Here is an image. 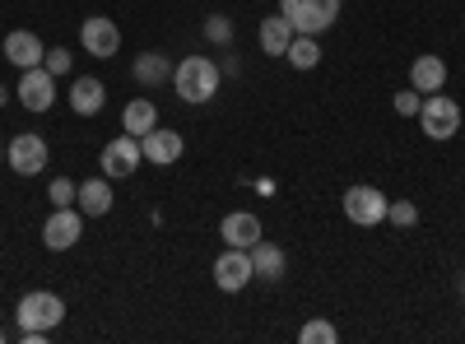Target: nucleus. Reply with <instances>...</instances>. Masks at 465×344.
<instances>
[{"label":"nucleus","instance_id":"6","mask_svg":"<svg viewBox=\"0 0 465 344\" xmlns=\"http://www.w3.org/2000/svg\"><path fill=\"white\" fill-rule=\"evenodd\" d=\"M386 201L377 186H349L344 191V219L349 223H359V228H377L381 219H386Z\"/></svg>","mask_w":465,"mask_h":344},{"label":"nucleus","instance_id":"32","mask_svg":"<svg viewBox=\"0 0 465 344\" xmlns=\"http://www.w3.org/2000/svg\"><path fill=\"white\" fill-rule=\"evenodd\" d=\"M460 298H465V280H460Z\"/></svg>","mask_w":465,"mask_h":344},{"label":"nucleus","instance_id":"4","mask_svg":"<svg viewBox=\"0 0 465 344\" xmlns=\"http://www.w3.org/2000/svg\"><path fill=\"white\" fill-rule=\"evenodd\" d=\"M419 126H423V135L429 140H451L456 131H460V103L451 98V93H429L423 98V107H419Z\"/></svg>","mask_w":465,"mask_h":344},{"label":"nucleus","instance_id":"9","mask_svg":"<svg viewBox=\"0 0 465 344\" xmlns=\"http://www.w3.org/2000/svg\"><path fill=\"white\" fill-rule=\"evenodd\" d=\"M5 159H10V168H15L19 177H37V172L47 168V140L33 135V131H19V135L10 140V149H5Z\"/></svg>","mask_w":465,"mask_h":344},{"label":"nucleus","instance_id":"7","mask_svg":"<svg viewBox=\"0 0 465 344\" xmlns=\"http://www.w3.org/2000/svg\"><path fill=\"white\" fill-rule=\"evenodd\" d=\"M252 280H256V270H252V251H242V247H223V256L214 260V289H223V293H242Z\"/></svg>","mask_w":465,"mask_h":344},{"label":"nucleus","instance_id":"1","mask_svg":"<svg viewBox=\"0 0 465 344\" xmlns=\"http://www.w3.org/2000/svg\"><path fill=\"white\" fill-rule=\"evenodd\" d=\"M219 80H223V70L210 56H186V61L173 65V89H177L182 103H196V107L210 103L219 93Z\"/></svg>","mask_w":465,"mask_h":344},{"label":"nucleus","instance_id":"18","mask_svg":"<svg viewBox=\"0 0 465 344\" xmlns=\"http://www.w3.org/2000/svg\"><path fill=\"white\" fill-rule=\"evenodd\" d=\"M284 265H289V256H284V247H275V242H256L252 247V270H256V280H265V284H275V280H284Z\"/></svg>","mask_w":465,"mask_h":344},{"label":"nucleus","instance_id":"31","mask_svg":"<svg viewBox=\"0 0 465 344\" xmlns=\"http://www.w3.org/2000/svg\"><path fill=\"white\" fill-rule=\"evenodd\" d=\"M0 163H5V144H0Z\"/></svg>","mask_w":465,"mask_h":344},{"label":"nucleus","instance_id":"5","mask_svg":"<svg viewBox=\"0 0 465 344\" xmlns=\"http://www.w3.org/2000/svg\"><path fill=\"white\" fill-rule=\"evenodd\" d=\"M80 238H84V214H80V205H56V210L47 214V223H43L47 251H70Z\"/></svg>","mask_w":465,"mask_h":344},{"label":"nucleus","instance_id":"8","mask_svg":"<svg viewBox=\"0 0 465 344\" xmlns=\"http://www.w3.org/2000/svg\"><path fill=\"white\" fill-rule=\"evenodd\" d=\"M98 163H103V177H131V172L144 163V149H140V140H135V135H126V131H122L116 140H107V144H103V159H98Z\"/></svg>","mask_w":465,"mask_h":344},{"label":"nucleus","instance_id":"16","mask_svg":"<svg viewBox=\"0 0 465 344\" xmlns=\"http://www.w3.org/2000/svg\"><path fill=\"white\" fill-rule=\"evenodd\" d=\"M256 43H261L265 56H284L289 43H293V24H289L284 15H265L261 28H256Z\"/></svg>","mask_w":465,"mask_h":344},{"label":"nucleus","instance_id":"2","mask_svg":"<svg viewBox=\"0 0 465 344\" xmlns=\"http://www.w3.org/2000/svg\"><path fill=\"white\" fill-rule=\"evenodd\" d=\"M340 5L344 0H280V15L293 24V33L317 37V33H326L340 19Z\"/></svg>","mask_w":465,"mask_h":344},{"label":"nucleus","instance_id":"30","mask_svg":"<svg viewBox=\"0 0 465 344\" xmlns=\"http://www.w3.org/2000/svg\"><path fill=\"white\" fill-rule=\"evenodd\" d=\"M5 339H10V330H0V344H5Z\"/></svg>","mask_w":465,"mask_h":344},{"label":"nucleus","instance_id":"17","mask_svg":"<svg viewBox=\"0 0 465 344\" xmlns=\"http://www.w3.org/2000/svg\"><path fill=\"white\" fill-rule=\"evenodd\" d=\"M410 89H419L423 98L438 93V89H447V61H442V56H419V61L410 65Z\"/></svg>","mask_w":465,"mask_h":344},{"label":"nucleus","instance_id":"12","mask_svg":"<svg viewBox=\"0 0 465 344\" xmlns=\"http://www.w3.org/2000/svg\"><path fill=\"white\" fill-rule=\"evenodd\" d=\"M140 149H144V163H159V168H173V163L182 159V149H186V140H182L177 131H168V126H153L149 135H140Z\"/></svg>","mask_w":465,"mask_h":344},{"label":"nucleus","instance_id":"24","mask_svg":"<svg viewBox=\"0 0 465 344\" xmlns=\"http://www.w3.org/2000/svg\"><path fill=\"white\" fill-rule=\"evenodd\" d=\"M205 37H210L214 47H228V43H232V19H228V15H210V19H205Z\"/></svg>","mask_w":465,"mask_h":344},{"label":"nucleus","instance_id":"29","mask_svg":"<svg viewBox=\"0 0 465 344\" xmlns=\"http://www.w3.org/2000/svg\"><path fill=\"white\" fill-rule=\"evenodd\" d=\"M5 103H10V89H5V84H0V107H5Z\"/></svg>","mask_w":465,"mask_h":344},{"label":"nucleus","instance_id":"22","mask_svg":"<svg viewBox=\"0 0 465 344\" xmlns=\"http://www.w3.org/2000/svg\"><path fill=\"white\" fill-rule=\"evenodd\" d=\"M284 61H289L293 70H312V65H322V47H317V37H307V33H293V43H289Z\"/></svg>","mask_w":465,"mask_h":344},{"label":"nucleus","instance_id":"23","mask_svg":"<svg viewBox=\"0 0 465 344\" xmlns=\"http://www.w3.org/2000/svg\"><path fill=\"white\" fill-rule=\"evenodd\" d=\"M298 339H302V344H335L340 330H335L331 321H307V326L298 330Z\"/></svg>","mask_w":465,"mask_h":344},{"label":"nucleus","instance_id":"11","mask_svg":"<svg viewBox=\"0 0 465 344\" xmlns=\"http://www.w3.org/2000/svg\"><path fill=\"white\" fill-rule=\"evenodd\" d=\"M19 103H24L28 112H52V103H56V74H52L47 65L24 70V74H19Z\"/></svg>","mask_w":465,"mask_h":344},{"label":"nucleus","instance_id":"19","mask_svg":"<svg viewBox=\"0 0 465 344\" xmlns=\"http://www.w3.org/2000/svg\"><path fill=\"white\" fill-rule=\"evenodd\" d=\"M74 205H80L84 219H103L112 210V177H94L80 186V196H74Z\"/></svg>","mask_w":465,"mask_h":344},{"label":"nucleus","instance_id":"28","mask_svg":"<svg viewBox=\"0 0 465 344\" xmlns=\"http://www.w3.org/2000/svg\"><path fill=\"white\" fill-rule=\"evenodd\" d=\"M74 196H80V186H74L70 177H56L52 182V205H74Z\"/></svg>","mask_w":465,"mask_h":344},{"label":"nucleus","instance_id":"14","mask_svg":"<svg viewBox=\"0 0 465 344\" xmlns=\"http://www.w3.org/2000/svg\"><path fill=\"white\" fill-rule=\"evenodd\" d=\"M5 56H10V65L33 70V65H43V61H47V47H43V37H37V33L15 28V33H5Z\"/></svg>","mask_w":465,"mask_h":344},{"label":"nucleus","instance_id":"13","mask_svg":"<svg viewBox=\"0 0 465 344\" xmlns=\"http://www.w3.org/2000/svg\"><path fill=\"white\" fill-rule=\"evenodd\" d=\"M219 238H223V247L252 251V247L261 242V219H256L252 210H232V214H223V223H219Z\"/></svg>","mask_w":465,"mask_h":344},{"label":"nucleus","instance_id":"3","mask_svg":"<svg viewBox=\"0 0 465 344\" xmlns=\"http://www.w3.org/2000/svg\"><path fill=\"white\" fill-rule=\"evenodd\" d=\"M15 321H19V330H56L65 321V302L56 293H47V289H33V293L19 298Z\"/></svg>","mask_w":465,"mask_h":344},{"label":"nucleus","instance_id":"20","mask_svg":"<svg viewBox=\"0 0 465 344\" xmlns=\"http://www.w3.org/2000/svg\"><path fill=\"white\" fill-rule=\"evenodd\" d=\"M131 74H135V84L153 89V84L173 80V61H168L163 52H140V56H135V65H131Z\"/></svg>","mask_w":465,"mask_h":344},{"label":"nucleus","instance_id":"27","mask_svg":"<svg viewBox=\"0 0 465 344\" xmlns=\"http://www.w3.org/2000/svg\"><path fill=\"white\" fill-rule=\"evenodd\" d=\"M52 74H56V80H61V74H70V65H74V56L65 52V47H47V61H43Z\"/></svg>","mask_w":465,"mask_h":344},{"label":"nucleus","instance_id":"26","mask_svg":"<svg viewBox=\"0 0 465 344\" xmlns=\"http://www.w3.org/2000/svg\"><path fill=\"white\" fill-rule=\"evenodd\" d=\"M391 107L401 112V117H419V107H423V93H419V89H401Z\"/></svg>","mask_w":465,"mask_h":344},{"label":"nucleus","instance_id":"25","mask_svg":"<svg viewBox=\"0 0 465 344\" xmlns=\"http://www.w3.org/2000/svg\"><path fill=\"white\" fill-rule=\"evenodd\" d=\"M386 219H391L396 228H414L419 223V205L414 201H391L386 205Z\"/></svg>","mask_w":465,"mask_h":344},{"label":"nucleus","instance_id":"15","mask_svg":"<svg viewBox=\"0 0 465 344\" xmlns=\"http://www.w3.org/2000/svg\"><path fill=\"white\" fill-rule=\"evenodd\" d=\"M103 103H107V89H103L98 74H80V80L70 84V107L80 112V117H98Z\"/></svg>","mask_w":465,"mask_h":344},{"label":"nucleus","instance_id":"21","mask_svg":"<svg viewBox=\"0 0 465 344\" xmlns=\"http://www.w3.org/2000/svg\"><path fill=\"white\" fill-rule=\"evenodd\" d=\"M153 126H159V107H153L149 98H131L126 112H122V131L140 140V135H149Z\"/></svg>","mask_w":465,"mask_h":344},{"label":"nucleus","instance_id":"10","mask_svg":"<svg viewBox=\"0 0 465 344\" xmlns=\"http://www.w3.org/2000/svg\"><path fill=\"white\" fill-rule=\"evenodd\" d=\"M80 43H84V52H89V56L107 61V56L122 52V28H116L107 15H89V19L80 24Z\"/></svg>","mask_w":465,"mask_h":344}]
</instances>
